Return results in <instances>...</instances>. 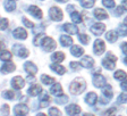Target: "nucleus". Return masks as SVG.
<instances>
[{
    "mask_svg": "<svg viewBox=\"0 0 127 116\" xmlns=\"http://www.w3.org/2000/svg\"><path fill=\"white\" fill-rule=\"evenodd\" d=\"M86 88V83L83 79L81 77H77L75 79L74 81L71 82V84L69 85V91H70L73 95H79V93H82L83 91L85 90Z\"/></svg>",
    "mask_w": 127,
    "mask_h": 116,
    "instance_id": "f257e3e1",
    "label": "nucleus"
},
{
    "mask_svg": "<svg viewBox=\"0 0 127 116\" xmlns=\"http://www.w3.org/2000/svg\"><path fill=\"white\" fill-rule=\"evenodd\" d=\"M116 61H117L116 56L112 55L111 53H108L107 56H106V58L102 60V65H103L104 68L109 69V71H112V69L115 68V65H116L115 63H116Z\"/></svg>",
    "mask_w": 127,
    "mask_h": 116,
    "instance_id": "f03ea898",
    "label": "nucleus"
},
{
    "mask_svg": "<svg viewBox=\"0 0 127 116\" xmlns=\"http://www.w3.org/2000/svg\"><path fill=\"white\" fill-rule=\"evenodd\" d=\"M49 16L55 22H59L64 18V14L59 7H51L50 10H49Z\"/></svg>",
    "mask_w": 127,
    "mask_h": 116,
    "instance_id": "7ed1b4c3",
    "label": "nucleus"
},
{
    "mask_svg": "<svg viewBox=\"0 0 127 116\" xmlns=\"http://www.w3.org/2000/svg\"><path fill=\"white\" fill-rule=\"evenodd\" d=\"M13 51L15 53L16 56H18V57H21V58H25V57H27V56H29V50H27V49L24 47L23 45H19V43L14 45Z\"/></svg>",
    "mask_w": 127,
    "mask_h": 116,
    "instance_id": "20e7f679",
    "label": "nucleus"
},
{
    "mask_svg": "<svg viewBox=\"0 0 127 116\" xmlns=\"http://www.w3.org/2000/svg\"><path fill=\"white\" fill-rule=\"evenodd\" d=\"M42 47L43 49H44L45 51H48V53H50V51L55 50L56 49V42H55V40L51 39V38L49 37H45L44 39L42 40Z\"/></svg>",
    "mask_w": 127,
    "mask_h": 116,
    "instance_id": "39448f33",
    "label": "nucleus"
},
{
    "mask_svg": "<svg viewBox=\"0 0 127 116\" xmlns=\"http://www.w3.org/2000/svg\"><path fill=\"white\" fill-rule=\"evenodd\" d=\"M93 50H94L95 55H102L103 51L106 50V45H104V42H103L101 39H98V40H95V42L94 45H93Z\"/></svg>",
    "mask_w": 127,
    "mask_h": 116,
    "instance_id": "423d86ee",
    "label": "nucleus"
},
{
    "mask_svg": "<svg viewBox=\"0 0 127 116\" xmlns=\"http://www.w3.org/2000/svg\"><path fill=\"white\" fill-rule=\"evenodd\" d=\"M93 84L96 88H103L107 85V81L104 76H102L101 74H94L93 76Z\"/></svg>",
    "mask_w": 127,
    "mask_h": 116,
    "instance_id": "0eeeda50",
    "label": "nucleus"
},
{
    "mask_svg": "<svg viewBox=\"0 0 127 116\" xmlns=\"http://www.w3.org/2000/svg\"><path fill=\"white\" fill-rule=\"evenodd\" d=\"M14 112H15L16 116H26V114L29 113V108H27V106L24 105V104H18V105L15 106Z\"/></svg>",
    "mask_w": 127,
    "mask_h": 116,
    "instance_id": "6e6552de",
    "label": "nucleus"
},
{
    "mask_svg": "<svg viewBox=\"0 0 127 116\" xmlns=\"http://www.w3.org/2000/svg\"><path fill=\"white\" fill-rule=\"evenodd\" d=\"M104 30H106V26L102 23H95L91 26V32L94 35H101L104 32Z\"/></svg>",
    "mask_w": 127,
    "mask_h": 116,
    "instance_id": "1a4fd4ad",
    "label": "nucleus"
},
{
    "mask_svg": "<svg viewBox=\"0 0 127 116\" xmlns=\"http://www.w3.org/2000/svg\"><path fill=\"white\" fill-rule=\"evenodd\" d=\"M11 85H13L14 89L19 90L25 85V81L22 76H15L13 80H11Z\"/></svg>",
    "mask_w": 127,
    "mask_h": 116,
    "instance_id": "9d476101",
    "label": "nucleus"
},
{
    "mask_svg": "<svg viewBox=\"0 0 127 116\" xmlns=\"http://www.w3.org/2000/svg\"><path fill=\"white\" fill-rule=\"evenodd\" d=\"M13 35L16 38V39L19 40H25L27 38V32L23 29V27H17V29L14 30Z\"/></svg>",
    "mask_w": 127,
    "mask_h": 116,
    "instance_id": "9b49d317",
    "label": "nucleus"
},
{
    "mask_svg": "<svg viewBox=\"0 0 127 116\" xmlns=\"http://www.w3.org/2000/svg\"><path fill=\"white\" fill-rule=\"evenodd\" d=\"M66 113L68 114L69 116H75V115L81 113V107L75 105V104H71V105H69L66 107Z\"/></svg>",
    "mask_w": 127,
    "mask_h": 116,
    "instance_id": "f8f14e48",
    "label": "nucleus"
},
{
    "mask_svg": "<svg viewBox=\"0 0 127 116\" xmlns=\"http://www.w3.org/2000/svg\"><path fill=\"white\" fill-rule=\"evenodd\" d=\"M27 11H29L32 16H34L35 18H37V19L42 18V11H41V9H40L39 7H36V6H30Z\"/></svg>",
    "mask_w": 127,
    "mask_h": 116,
    "instance_id": "ddd939ff",
    "label": "nucleus"
},
{
    "mask_svg": "<svg viewBox=\"0 0 127 116\" xmlns=\"http://www.w3.org/2000/svg\"><path fill=\"white\" fill-rule=\"evenodd\" d=\"M81 65L83 67H85V68H91L94 65V60H93V58L90 57V56H85V57L82 58V60H81Z\"/></svg>",
    "mask_w": 127,
    "mask_h": 116,
    "instance_id": "4468645a",
    "label": "nucleus"
},
{
    "mask_svg": "<svg viewBox=\"0 0 127 116\" xmlns=\"http://www.w3.org/2000/svg\"><path fill=\"white\" fill-rule=\"evenodd\" d=\"M24 68H25V71L29 74H31V75H35V73L37 72V67L32 63V61H26V63L24 64Z\"/></svg>",
    "mask_w": 127,
    "mask_h": 116,
    "instance_id": "2eb2a0df",
    "label": "nucleus"
},
{
    "mask_svg": "<svg viewBox=\"0 0 127 116\" xmlns=\"http://www.w3.org/2000/svg\"><path fill=\"white\" fill-rule=\"evenodd\" d=\"M96 101H98V96H96V93H94V92L87 93L86 97H85V103L90 106H93Z\"/></svg>",
    "mask_w": 127,
    "mask_h": 116,
    "instance_id": "dca6fc26",
    "label": "nucleus"
},
{
    "mask_svg": "<svg viewBox=\"0 0 127 116\" xmlns=\"http://www.w3.org/2000/svg\"><path fill=\"white\" fill-rule=\"evenodd\" d=\"M94 16L96 19L102 21V19H106L107 17H108V14H107V11L104 10V9H102V8H96L94 10Z\"/></svg>",
    "mask_w": 127,
    "mask_h": 116,
    "instance_id": "f3484780",
    "label": "nucleus"
},
{
    "mask_svg": "<svg viewBox=\"0 0 127 116\" xmlns=\"http://www.w3.org/2000/svg\"><path fill=\"white\" fill-rule=\"evenodd\" d=\"M16 68V66L14 65L11 61H7V63H3L2 66H1V72L2 73H11L14 72Z\"/></svg>",
    "mask_w": 127,
    "mask_h": 116,
    "instance_id": "a211bd4d",
    "label": "nucleus"
},
{
    "mask_svg": "<svg viewBox=\"0 0 127 116\" xmlns=\"http://www.w3.org/2000/svg\"><path fill=\"white\" fill-rule=\"evenodd\" d=\"M63 29L65 30L67 33H69V34H76V33H78V29H77V26H75V25H73V24H69V23L64 24Z\"/></svg>",
    "mask_w": 127,
    "mask_h": 116,
    "instance_id": "6ab92c4d",
    "label": "nucleus"
},
{
    "mask_svg": "<svg viewBox=\"0 0 127 116\" xmlns=\"http://www.w3.org/2000/svg\"><path fill=\"white\" fill-rule=\"evenodd\" d=\"M27 92H29L30 96L35 97V96L40 95V93L42 92V88H41V85H39V84H34V85H32V87L30 88Z\"/></svg>",
    "mask_w": 127,
    "mask_h": 116,
    "instance_id": "aec40b11",
    "label": "nucleus"
},
{
    "mask_svg": "<svg viewBox=\"0 0 127 116\" xmlns=\"http://www.w3.org/2000/svg\"><path fill=\"white\" fill-rule=\"evenodd\" d=\"M50 92L52 93L53 96H57V97L63 96V88H61V85L59 84V83H56V84H53L52 87H51Z\"/></svg>",
    "mask_w": 127,
    "mask_h": 116,
    "instance_id": "412c9836",
    "label": "nucleus"
},
{
    "mask_svg": "<svg viewBox=\"0 0 127 116\" xmlns=\"http://www.w3.org/2000/svg\"><path fill=\"white\" fill-rule=\"evenodd\" d=\"M70 54L73 56H75V57H81V56L84 54V50H83V48H81L79 46L75 45L70 48Z\"/></svg>",
    "mask_w": 127,
    "mask_h": 116,
    "instance_id": "4be33fe9",
    "label": "nucleus"
},
{
    "mask_svg": "<svg viewBox=\"0 0 127 116\" xmlns=\"http://www.w3.org/2000/svg\"><path fill=\"white\" fill-rule=\"evenodd\" d=\"M50 68L52 69V71H55L57 74H59V75H63V74H65V72H66V69H65V67L61 65H59L58 63L57 64H52V65L50 66Z\"/></svg>",
    "mask_w": 127,
    "mask_h": 116,
    "instance_id": "5701e85b",
    "label": "nucleus"
},
{
    "mask_svg": "<svg viewBox=\"0 0 127 116\" xmlns=\"http://www.w3.org/2000/svg\"><path fill=\"white\" fill-rule=\"evenodd\" d=\"M49 101H50V98L45 92H43L40 97V107H47L49 105Z\"/></svg>",
    "mask_w": 127,
    "mask_h": 116,
    "instance_id": "b1692460",
    "label": "nucleus"
},
{
    "mask_svg": "<svg viewBox=\"0 0 127 116\" xmlns=\"http://www.w3.org/2000/svg\"><path fill=\"white\" fill-rule=\"evenodd\" d=\"M60 42H61V46L64 47H68L73 43V39H71L69 35H61L60 37Z\"/></svg>",
    "mask_w": 127,
    "mask_h": 116,
    "instance_id": "393cba45",
    "label": "nucleus"
},
{
    "mask_svg": "<svg viewBox=\"0 0 127 116\" xmlns=\"http://www.w3.org/2000/svg\"><path fill=\"white\" fill-rule=\"evenodd\" d=\"M102 93L103 96L106 98H108V99H111L112 98V96H114V92H112V88L110 87V85H106V87L103 88L102 90Z\"/></svg>",
    "mask_w": 127,
    "mask_h": 116,
    "instance_id": "a878e982",
    "label": "nucleus"
},
{
    "mask_svg": "<svg viewBox=\"0 0 127 116\" xmlns=\"http://www.w3.org/2000/svg\"><path fill=\"white\" fill-rule=\"evenodd\" d=\"M106 39L108 40L109 42H111V43L116 42V41H117V32H115V31H109L108 33L106 34Z\"/></svg>",
    "mask_w": 127,
    "mask_h": 116,
    "instance_id": "bb28decb",
    "label": "nucleus"
},
{
    "mask_svg": "<svg viewBox=\"0 0 127 116\" xmlns=\"http://www.w3.org/2000/svg\"><path fill=\"white\" fill-rule=\"evenodd\" d=\"M51 59L55 63H60V61H63L65 59V55H64V53H55L51 56Z\"/></svg>",
    "mask_w": 127,
    "mask_h": 116,
    "instance_id": "cd10ccee",
    "label": "nucleus"
},
{
    "mask_svg": "<svg viewBox=\"0 0 127 116\" xmlns=\"http://www.w3.org/2000/svg\"><path fill=\"white\" fill-rule=\"evenodd\" d=\"M5 8L7 11H13L16 8V2L15 0H7L5 2Z\"/></svg>",
    "mask_w": 127,
    "mask_h": 116,
    "instance_id": "c85d7f7f",
    "label": "nucleus"
},
{
    "mask_svg": "<svg viewBox=\"0 0 127 116\" xmlns=\"http://www.w3.org/2000/svg\"><path fill=\"white\" fill-rule=\"evenodd\" d=\"M70 18L74 23H81L82 22V15L78 11H73V13H70Z\"/></svg>",
    "mask_w": 127,
    "mask_h": 116,
    "instance_id": "c756f323",
    "label": "nucleus"
},
{
    "mask_svg": "<svg viewBox=\"0 0 127 116\" xmlns=\"http://www.w3.org/2000/svg\"><path fill=\"white\" fill-rule=\"evenodd\" d=\"M0 58H1V60H2V61H8V60H10L11 54L9 53L8 50H1V55H0Z\"/></svg>",
    "mask_w": 127,
    "mask_h": 116,
    "instance_id": "7c9ffc66",
    "label": "nucleus"
},
{
    "mask_svg": "<svg viewBox=\"0 0 127 116\" xmlns=\"http://www.w3.org/2000/svg\"><path fill=\"white\" fill-rule=\"evenodd\" d=\"M41 81H42V83H44V84L49 85V84H52L53 82H55V79L43 74V75H41Z\"/></svg>",
    "mask_w": 127,
    "mask_h": 116,
    "instance_id": "2f4dec72",
    "label": "nucleus"
},
{
    "mask_svg": "<svg viewBox=\"0 0 127 116\" xmlns=\"http://www.w3.org/2000/svg\"><path fill=\"white\" fill-rule=\"evenodd\" d=\"M126 76H127V74L124 71H122V69H119V71H117L115 73V79L119 80V81H124L126 79Z\"/></svg>",
    "mask_w": 127,
    "mask_h": 116,
    "instance_id": "473e14b6",
    "label": "nucleus"
},
{
    "mask_svg": "<svg viewBox=\"0 0 127 116\" xmlns=\"http://www.w3.org/2000/svg\"><path fill=\"white\" fill-rule=\"evenodd\" d=\"M117 33L122 37H126L127 35V26L126 25H119L117 29Z\"/></svg>",
    "mask_w": 127,
    "mask_h": 116,
    "instance_id": "72a5a7b5",
    "label": "nucleus"
},
{
    "mask_svg": "<svg viewBox=\"0 0 127 116\" xmlns=\"http://www.w3.org/2000/svg\"><path fill=\"white\" fill-rule=\"evenodd\" d=\"M81 5L84 8H91L94 5V0H81Z\"/></svg>",
    "mask_w": 127,
    "mask_h": 116,
    "instance_id": "f704fd0d",
    "label": "nucleus"
},
{
    "mask_svg": "<svg viewBox=\"0 0 127 116\" xmlns=\"http://www.w3.org/2000/svg\"><path fill=\"white\" fill-rule=\"evenodd\" d=\"M78 40L83 43V45H87L89 41H90V37L86 35V34H79L78 35Z\"/></svg>",
    "mask_w": 127,
    "mask_h": 116,
    "instance_id": "c9c22d12",
    "label": "nucleus"
},
{
    "mask_svg": "<svg viewBox=\"0 0 127 116\" xmlns=\"http://www.w3.org/2000/svg\"><path fill=\"white\" fill-rule=\"evenodd\" d=\"M117 101H118L119 104H126L127 103V93L124 92V93H122V95H119V97L117 98Z\"/></svg>",
    "mask_w": 127,
    "mask_h": 116,
    "instance_id": "e433bc0d",
    "label": "nucleus"
},
{
    "mask_svg": "<svg viewBox=\"0 0 127 116\" xmlns=\"http://www.w3.org/2000/svg\"><path fill=\"white\" fill-rule=\"evenodd\" d=\"M102 3H103V6L107 8H114L115 5H116L114 0H102Z\"/></svg>",
    "mask_w": 127,
    "mask_h": 116,
    "instance_id": "4c0bfd02",
    "label": "nucleus"
},
{
    "mask_svg": "<svg viewBox=\"0 0 127 116\" xmlns=\"http://www.w3.org/2000/svg\"><path fill=\"white\" fill-rule=\"evenodd\" d=\"M49 115L50 116H61V114H60V112H59L58 108L52 107V108L49 109Z\"/></svg>",
    "mask_w": 127,
    "mask_h": 116,
    "instance_id": "58836bf2",
    "label": "nucleus"
},
{
    "mask_svg": "<svg viewBox=\"0 0 127 116\" xmlns=\"http://www.w3.org/2000/svg\"><path fill=\"white\" fill-rule=\"evenodd\" d=\"M44 38L45 37L43 34H36V35H35V38H34V40H33V42H34L35 46H40V41H41V40H43Z\"/></svg>",
    "mask_w": 127,
    "mask_h": 116,
    "instance_id": "ea45409f",
    "label": "nucleus"
},
{
    "mask_svg": "<svg viewBox=\"0 0 127 116\" xmlns=\"http://www.w3.org/2000/svg\"><path fill=\"white\" fill-rule=\"evenodd\" d=\"M69 66H70V68L73 69V71H78L79 68H81V64L77 63V61H70V64H69Z\"/></svg>",
    "mask_w": 127,
    "mask_h": 116,
    "instance_id": "a19ab883",
    "label": "nucleus"
},
{
    "mask_svg": "<svg viewBox=\"0 0 127 116\" xmlns=\"http://www.w3.org/2000/svg\"><path fill=\"white\" fill-rule=\"evenodd\" d=\"M3 96H5V98H7V99H10V100H13L14 98H15V93H14L11 90H8V91H6Z\"/></svg>",
    "mask_w": 127,
    "mask_h": 116,
    "instance_id": "79ce46f5",
    "label": "nucleus"
},
{
    "mask_svg": "<svg viewBox=\"0 0 127 116\" xmlns=\"http://www.w3.org/2000/svg\"><path fill=\"white\" fill-rule=\"evenodd\" d=\"M9 114V107L7 105H2L1 106V115L2 116H7Z\"/></svg>",
    "mask_w": 127,
    "mask_h": 116,
    "instance_id": "37998d69",
    "label": "nucleus"
},
{
    "mask_svg": "<svg viewBox=\"0 0 127 116\" xmlns=\"http://www.w3.org/2000/svg\"><path fill=\"white\" fill-rule=\"evenodd\" d=\"M23 23H24V25H26V26L30 27V29H33V27H34V24L32 23V22H30L29 19H26V18H23Z\"/></svg>",
    "mask_w": 127,
    "mask_h": 116,
    "instance_id": "c03bdc74",
    "label": "nucleus"
},
{
    "mask_svg": "<svg viewBox=\"0 0 127 116\" xmlns=\"http://www.w3.org/2000/svg\"><path fill=\"white\" fill-rule=\"evenodd\" d=\"M125 11V8L124 7H117V9L115 10V15L116 16H120Z\"/></svg>",
    "mask_w": 127,
    "mask_h": 116,
    "instance_id": "a18cd8bd",
    "label": "nucleus"
},
{
    "mask_svg": "<svg viewBox=\"0 0 127 116\" xmlns=\"http://www.w3.org/2000/svg\"><path fill=\"white\" fill-rule=\"evenodd\" d=\"M56 101L58 104H61V105H63V104H66L67 101H68V98H67L66 96H63V98H58Z\"/></svg>",
    "mask_w": 127,
    "mask_h": 116,
    "instance_id": "49530a36",
    "label": "nucleus"
},
{
    "mask_svg": "<svg viewBox=\"0 0 127 116\" xmlns=\"http://www.w3.org/2000/svg\"><path fill=\"white\" fill-rule=\"evenodd\" d=\"M7 26H8V19H6V18H1V30H6L7 29Z\"/></svg>",
    "mask_w": 127,
    "mask_h": 116,
    "instance_id": "de8ad7c7",
    "label": "nucleus"
},
{
    "mask_svg": "<svg viewBox=\"0 0 127 116\" xmlns=\"http://www.w3.org/2000/svg\"><path fill=\"white\" fill-rule=\"evenodd\" d=\"M122 50H123V53L127 56V42L122 43Z\"/></svg>",
    "mask_w": 127,
    "mask_h": 116,
    "instance_id": "09e8293b",
    "label": "nucleus"
},
{
    "mask_svg": "<svg viewBox=\"0 0 127 116\" xmlns=\"http://www.w3.org/2000/svg\"><path fill=\"white\" fill-rule=\"evenodd\" d=\"M116 114V108H111L108 111V116H115Z\"/></svg>",
    "mask_w": 127,
    "mask_h": 116,
    "instance_id": "8fccbe9b",
    "label": "nucleus"
},
{
    "mask_svg": "<svg viewBox=\"0 0 127 116\" xmlns=\"http://www.w3.org/2000/svg\"><path fill=\"white\" fill-rule=\"evenodd\" d=\"M120 87H122V89L124 90V91H127V80L126 81H124L122 83V85H120Z\"/></svg>",
    "mask_w": 127,
    "mask_h": 116,
    "instance_id": "3c124183",
    "label": "nucleus"
},
{
    "mask_svg": "<svg viewBox=\"0 0 127 116\" xmlns=\"http://www.w3.org/2000/svg\"><path fill=\"white\" fill-rule=\"evenodd\" d=\"M123 7L125 8V10H127V0H123Z\"/></svg>",
    "mask_w": 127,
    "mask_h": 116,
    "instance_id": "603ef678",
    "label": "nucleus"
},
{
    "mask_svg": "<svg viewBox=\"0 0 127 116\" xmlns=\"http://www.w3.org/2000/svg\"><path fill=\"white\" fill-rule=\"evenodd\" d=\"M74 8H75V7H74V6H71V5H69V6H68V7H67V10H68V11H69V13H70V10H73V9H74Z\"/></svg>",
    "mask_w": 127,
    "mask_h": 116,
    "instance_id": "864d4df0",
    "label": "nucleus"
},
{
    "mask_svg": "<svg viewBox=\"0 0 127 116\" xmlns=\"http://www.w3.org/2000/svg\"><path fill=\"white\" fill-rule=\"evenodd\" d=\"M82 116H93L92 114H89V113H85V114H83Z\"/></svg>",
    "mask_w": 127,
    "mask_h": 116,
    "instance_id": "5fc2aeb1",
    "label": "nucleus"
},
{
    "mask_svg": "<svg viewBox=\"0 0 127 116\" xmlns=\"http://www.w3.org/2000/svg\"><path fill=\"white\" fill-rule=\"evenodd\" d=\"M36 116H47V115H45V114H43V113H39Z\"/></svg>",
    "mask_w": 127,
    "mask_h": 116,
    "instance_id": "6e6d98bb",
    "label": "nucleus"
},
{
    "mask_svg": "<svg viewBox=\"0 0 127 116\" xmlns=\"http://www.w3.org/2000/svg\"><path fill=\"white\" fill-rule=\"evenodd\" d=\"M56 1H58V2H65L66 0H56Z\"/></svg>",
    "mask_w": 127,
    "mask_h": 116,
    "instance_id": "4d7b16f0",
    "label": "nucleus"
},
{
    "mask_svg": "<svg viewBox=\"0 0 127 116\" xmlns=\"http://www.w3.org/2000/svg\"><path fill=\"white\" fill-rule=\"evenodd\" d=\"M124 63H125V65H127V57L125 58V60H124Z\"/></svg>",
    "mask_w": 127,
    "mask_h": 116,
    "instance_id": "13d9d810",
    "label": "nucleus"
},
{
    "mask_svg": "<svg viewBox=\"0 0 127 116\" xmlns=\"http://www.w3.org/2000/svg\"><path fill=\"white\" fill-rule=\"evenodd\" d=\"M125 23L127 24V17H126V18H125Z\"/></svg>",
    "mask_w": 127,
    "mask_h": 116,
    "instance_id": "bf43d9fd",
    "label": "nucleus"
}]
</instances>
